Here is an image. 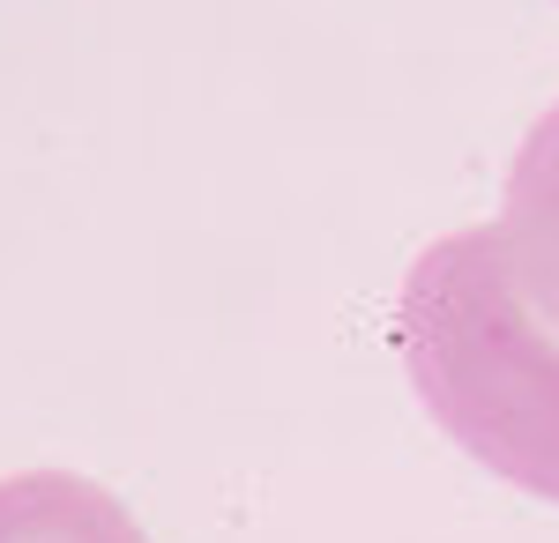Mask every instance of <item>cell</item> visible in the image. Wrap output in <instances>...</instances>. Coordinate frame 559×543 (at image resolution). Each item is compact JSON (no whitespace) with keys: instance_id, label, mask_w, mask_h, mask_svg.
I'll list each match as a JSON object with an SVG mask.
<instances>
[{"instance_id":"obj_1","label":"cell","mask_w":559,"mask_h":543,"mask_svg":"<svg viewBox=\"0 0 559 543\" xmlns=\"http://www.w3.org/2000/svg\"><path fill=\"white\" fill-rule=\"evenodd\" d=\"M403 373L426 418L537 499H559V335L522 305L492 231L432 239L395 298Z\"/></svg>"},{"instance_id":"obj_3","label":"cell","mask_w":559,"mask_h":543,"mask_svg":"<svg viewBox=\"0 0 559 543\" xmlns=\"http://www.w3.org/2000/svg\"><path fill=\"white\" fill-rule=\"evenodd\" d=\"M0 543H150L112 492L68 469L0 476Z\"/></svg>"},{"instance_id":"obj_2","label":"cell","mask_w":559,"mask_h":543,"mask_svg":"<svg viewBox=\"0 0 559 543\" xmlns=\"http://www.w3.org/2000/svg\"><path fill=\"white\" fill-rule=\"evenodd\" d=\"M492 239H500V261L515 276L522 305L559 335V105L522 134Z\"/></svg>"}]
</instances>
